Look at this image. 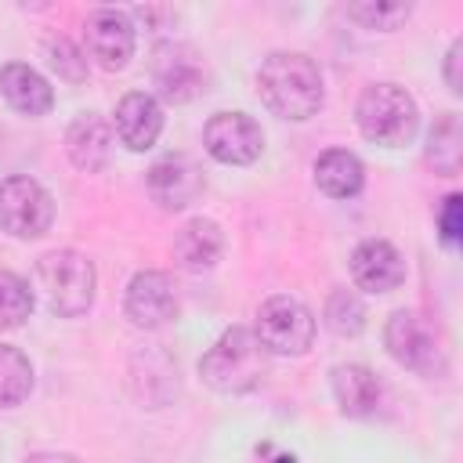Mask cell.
I'll use <instances>...</instances> for the list:
<instances>
[{
    "mask_svg": "<svg viewBox=\"0 0 463 463\" xmlns=\"http://www.w3.org/2000/svg\"><path fill=\"white\" fill-rule=\"evenodd\" d=\"M257 94L260 101L282 119H311L322 109V72L300 51H275L257 69Z\"/></svg>",
    "mask_w": 463,
    "mask_h": 463,
    "instance_id": "obj_1",
    "label": "cell"
},
{
    "mask_svg": "<svg viewBox=\"0 0 463 463\" xmlns=\"http://www.w3.org/2000/svg\"><path fill=\"white\" fill-rule=\"evenodd\" d=\"M268 373V351L253 329L232 326L217 336V344L199 358V376L217 394H246Z\"/></svg>",
    "mask_w": 463,
    "mask_h": 463,
    "instance_id": "obj_2",
    "label": "cell"
},
{
    "mask_svg": "<svg viewBox=\"0 0 463 463\" xmlns=\"http://www.w3.org/2000/svg\"><path fill=\"white\" fill-rule=\"evenodd\" d=\"M354 119L365 141L383 145V148H402L416 137L420 127V109L412 94L398 83H373L362 90L354 105Z\"/></svg>",
    "mask_w": 463,
    "mask_h": 463,
    "instance_id": "obj_3",
    "label": "cell"
},
{
    "mask_svg": "<svg viewBox=\"0 0 463 463\" xmlns=\"http://www.w3.org/2000/svg\"><path fill=\"white\" fill-rule=\"evenodd\" d=\"M94 264L76 250H51L36 260V289L58 318H76L94 304Z\"/></svg>",
    "mask_w": 463,
    "mask_h": 463,
    "instance_id": "obj_4",
    "label": "cell"
},
{
    "mask_svg": "<svg viewBox=\"0 0 463 463\" xmlns=\"http://www.w3.org/2000/svg\"><path fill=\"white\" fill-rule=\"evenodd\" d=\"M383 347L398 365H405L420 376H438L449 365L441 329L430 318H423L420 311H394L383 326Z\"/></svg>",
    "mask_w": 463,
    "mask_h": 463,
    "instance_id": "obj_5",
    "label": "cell"
},
{
    "mask_svg": "<svg viewBox=\"0 0 463 463\" xmlns=\"http://www.w3.org/2000/svg\"><path fill=\"white\" fill-rule=\"evenodd\" d=\"M51 221H54V199L40 181H33L25 174L0 181V228L7 235L40 239V235H47Z\"/></svg>",
    "mask_w": 463,
    "mask_h": 463,
    "instance_id": "obj_6",
    "label": "cell"
},
{
    "mask_svg": "<svg viewBox=\"0 0 463 463\" xmlns=\"http://www.w3.org/2000/svg\"><path fill=\"white\" fill-rule=\"evenodd\" d=\"M253 333L268 354H304L315 340V315L297 297H268Z\"/></svg>",
    "mask_w": 463,
    "mask_h": 463,
    "instance_id": "obj_7",
    "label": "cell"
},
{
    "mask_svg": "<svg viewBox=\"0 0 463 463\" xmlns=\"http://www.w3.org/2000/svg\"><path fill=\"white\" fill-rule=\"evenodd\" d=\"M203 145L217 163L250 166L264 152V130L246 112H213L203 127Z\"/></svg>",
    "mask_w": 463,
    "mask_h": 463,
    "instance_id": "obj_8",
    "label": "cell"
},
{
    "mask_svg": "<svg viewBox=\"0 0 463 463\" xmlns=\"http://www.w3.org/2000/svg\"><path fill=\"white\" fill-rule=\"evenodd\" d=\"M83 54L94 58L105 72L127 69L134 58V22L127 11L116 7H98L83 22Z\"/></svg>",
    "mask_w": 463,
    "mask_h": 463,
    "instance_id": "obj_9",
    "label": "cell"
},
{
    "mask_svg": "<svg viewBox=\"0 0 463 463\" xmlns=\"http://www.w3.org/2000/svg\"><path fill=\"white\" fill-rule=\"evenodd\" d=\"M148 72H152L156 90H159L166 101H174V105L192 101V98L203 90V83H206L203 58H199L188 43H181V40H166V43H159V47L152 51Z\"/></svg>",
    "mask_w": 463,
    "mask_h": 463,
    "instance_id": "obj_10",
    "label": "cell"
},
{
    "mask_svg": "<svg viewBox=\"0 0 463 463\" xmlns=\"http://www.w3.org/2000/svg\"><path fill=\"white\" fill-rule=\"evenodd\" d=\"M127 318L137 329H159L177 318V289L166 271H137L123 297Z\"/></svg>",
    "mask_w": 463,
    "mask_h": 463,
    "instance_id": "obj_11",
    "label": "cell"
},
{
    "mask_svg": "<svg viewBox=\"0 0 463 463\" xmlns=\"http://www.w3.org/2000/svg\"><path fill=\"white\" fill-rule=\"evenodd\" d=\"M206 188L203 166L188 156H166L159 163H152L148 170V195L163 206V210H184L192 206Z\"/></svg>",
    "mask_w": 463,
    "mask_h": 463,
    "instance_id": "obj_12",
    "label": "cell"
},
{
    "mask_svg": "<svg viewBox=\"0 0 463 463\" xmlns=\"http://www.w3.org/2000/svg\"><path fill=\"white\" fill-rule=\"evenodd\" d=\"M112 134L119 137L123 148L148 152L163 134V105L145 90L123 94L116 112H112Z\"/></svg>",
    "mask_w": 463,
    "mask_h": 463,
    "instance_id": "obj_13",
    "label": "cell"
},
{
    "mask_svg": "<svg viewBox=\"0 0 463 463\" xmlns=\"http://www.w3.org/2000/svg\"><path fill=\"white\" fill-rule=\"evenodd\" d=\"M351 279L365 293H391L405 282V260L387 239H365L351 250Z\"/></svg>",
    "mask_w": 463,
    "mask_h": 463,
    "instance_id": "obj_14",
    "label": "cell"
},
{
    "mask_svg": "<svg viewBox=\"0 0 463 463\" xmlns=\"http://www.w3.org/2000/svg\"><path fill=\"white\" fill-rule=\"evenodd\" d=\"M0 94H4V101H7L14 112H22V116H47L51 105H54L51 83H47L36 69H29V65H22V61H7V65L0 69Z\"/></svg>",
    "mask_w": 463,
    "mask_h": 463,
    "instance_id": "obj_15",
    "label": "cell"
},
{
    "mask_svg": "<svg viewBox=\"0 0 463 463\" xmlns=\"http://www.w3.org/2000/svg\"><path fill=\"white\" fill-rule=\"evenodd\" d=\"M65 152L80 170H87V174L101 170L112 156V127L98 112H83L65 130Z\"/></svg>",
    "mask_w": 463,
    "mask_h": 463,
    "instance_id": "obj_16",
    "label": "cell"
},
{
    "mask_svg": "<svg viewBox=\"0 0 463 463\" xmlns=\"http://www.w3.org/2000/svg\"><path fill=\"white\" fill-rule=\"evenodd\" d=\"M221 250H224V232H221V224L210 221V217H192V221L177 232V239H174V257H177V264L188 268V271H206V268H213L217 257H221Z\"/></svg>",
    "mask_w": 463,
    "mask_h": 463,
    "instance_id": "obj_17",
    "label": "cell"
},
{
    "mask_svg": "<svg viewBox=\"0 0 463 463\" xmlns=\"http://www.w3.org/2000/svg\"><path fill=\"white\" fill-rule=\"evenodd\" d=\"M315 184L329 195V199H351L362 192L365 184V166L354 152L347 148H329L315 159Z\"/></svg>",
    "mask_w": 463,
    "mask_h": 463,
    "instance_id": "obj_18",
    "label": "cell"
},
{
    "mask_svg": "<svg viewBox=\"0 0 463 463\" xmlns=\"http://www.w3.org/2000/svg\"><path fill=\"white\" fill-rule=\"evenodd\" d=\"M333 394L344 416H369L380 405V380L365 365H336L333 369Z\"/></svg>",
    "mask_w": 463,
    "mask_h": 463,
    "instance_id": "obj_19",
    "label": "cell"
},
{
    "mask_svg": "<svg viewBox=\"0 0 463 463\" xmlns=\"http://www.w3.org/2000/svg\"><path fill=\"white\" fill-rule=\"evenodd\" d=\"M427 159L434 163L438 174L456 177L459 174V159H463V127L456 112H441L427 134Z\"/></svg>",
    "mask_w": 463,
    "mask_h": 463,
    "instance_id": "obj_20",
    "label": "cell"
},
{
    "mask_svg": "<svg viewBox=\"0 0 463 463\" xmlns=\"http://www.w3.org/2000/svg\"><path fill=\"white\" fill-rule=\"evenodd\" d=\"M33 391V365L29 358L11 347V344H0V409H14L29 398Z\"/></svg>",
    "mask_w": 463,
    "mask_h": 463,
    "instance_id": "obj_21",
    "label": "cell"
},
{
    "mask_svg": "<svg viewBox=\"0 0 463 463\" xmlns=\"http://www.w3.org/2000/svg\"><path fill=\"white\" fill-rule=\"evenodd\" d=\"M322 318L336 336H358L365 329V304H362V297L354 289H333L326 297Z\"/></svg>",
    "mask_w": 463,
    "mask_h": 463,
    "instance_id": "obj_22",
    "label": "cell"
},
{
    "mask_svg": "<svg viewBox=\"0 0 463 463\" xmlns=\"http://www.w3.org/2000/svg\"><path fill=\"white\" fill-rule=\"evenodd\" d=\"M33 315V293L25 279L0 268V329H18Z\"/></svg>",
    "mask_w": 463,
    "mask_h": 463,
    "instance_id": "obj_23",
    "label": "cell"
},
{
    "mask_svg": "<svg viewBox=\"0 0 463 463\" xmlns=\"http://www.w3.org/2000/svg\"><path fill=\"white\" fill-rule=\"evenodd\" d=\"M412 14L409 4L402 0H362V4H347V18L358 22L362 29H380V33H394L405 18Z\"/></svg>",
    "mask_w": 463,
    "mask_h": 463,
    "instance_id": "obj_24",
    "label": "cell"
},
{
    "mask_svg": "<svg viewBox=\"0 0 463 463\" xmlns=\"http://www.w3.org/2000/svg\"><path fill=\"white\" fill-rule=\"evenodd\" d=\"M47 61H51V69H54L61 80H69V83H80V80L87 76V54H83L72 40H65V36H58V40L47 43Z\"/></svg>",
    "mask_w": 463,
    "mask_h": 463,
    "instance_id": "obj_25",
    "label": "cell"
},
{
    "mask_svg": "<svg viewBox=\"0 0 463 463\" xmlns=\"http://www.w3.org/2000/svg\"><path fill=\"white\" fill-rule=\"evenodd\" d=\"M438 232H441V242L445 246H456L459 235H463V199L459 195H449L438 210Z\"/></svg>",
    "mask_w": 463,
    "mask_h": 463,
    "instance_id": "obj_26",
    "label": "cell"
},
{
    "mask_svg": "<svg viewBox=\"0 0 463 463\" xmlns=\"http://www.w3.org/2000/svg\"><path fill=\"white\" fill-rule=\"evenodd\" d=\"M459 54H463V40H452V47H449V54H445V83H449L452 94L463 90V80H459Z\"/></svg>",
    "mask_w": 463,
    "mask_h": 463,
    "instance_id": "obj_27",
    "label": "cell"
},
{
    "mask_svg": "<svg viewBox=\"0 0 463 463\" xmlns=\"http://www.w3.org/2000/svg\"><path fill=\"white\" fill-rule=\"evenodd\" d=\"M25 463H83V459H76L69 452H33Z\"/></svg>",
    "mask_w": 463,
    "mask_h": 463,
    "instance_id": "obj_28",
    "label": "cell"
}]
</instances>
